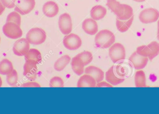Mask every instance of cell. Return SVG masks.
<instances>
[{
	"label": "cell",
	"mask_w": 159,
	"mask_h": 114,
	"mask_svg": "<svg viewBox=\"0 0 159 114\" xmlns=\"http://www.w3.org/2000/svg\"><path fill=\"white\" fill-rule=\"evenodd\" d=\"M107 6L120 20H128L134 15L133 9L131 7L120 3L117 0H107Z\"/></svg>",
	"instance_id": "obj_1"
},
{
	"label": "cell",
	"mask_w": 159,
	"mask_h": 114,
	"mask_svg": "<svg viewBox=\"0 0 159 114\" xmlns=\"http://www.w3.org/2000/svg\"><path fill=\"white\" fill-rule=\"evenodd\" d=\"M116 37L114 33L107 29L102 30L95 35L94 42L97 47L102 49L109 48L114 44Z\"/></svg>",
	"instance_id": "obj_2"
},
{
	"label": "cell",
	"mask_w": 159,
	"mask_h": 114,
	"mask_svg": "<svg viewBox=\"0 0 159 114\" xmlns=\"http://www.w3.org/2000/svg\"><path fill=\"white\" fill-rule=\"evenodd\" d=\"M136 52L140 55L148 57L152 61L159 54V43L157 42H152L148 45L139 46Z\"/></svg>",
	"instance_id": "obj_3"
},
{
	"label": "cell",
	"mask_w": 159,
	"mask_h": 114,
	"mask_svg": "<svg viewBox=\"0 0 159 114\" xmlns=\"http://www.w3.org/2000/svg\"><path fill=\"white\" fill-rule=\"evenodd\" d=\"M47 35L45 31L39 28L31 29L26 35V39L30 44L35 45H41L45 42Z\"/></svg>",
	"instance_id": "obj_4"
},
{
	"label": "cell",
	"mask_w": 159,
	"mask_h": 114,
	"mask_svg": "<svg viewBox=\"0 0 159 114\" xmlns=\"http://www.w3.org/2000/svg\"><path fill=\"white\" fill-rule=\"evenodd\" d=\"M2 31L5 35L10 39H19L23 34L20 26L14 22H7L3 27Z\"/></svg>",
	"instance_id": "obj_5"
},
{
	"label": "cell",
	"mask_w": 159,
	"mask_h": 114,
	"mask_svg": "<svg viewBox=\"0 0 159 114\" xmlns=\"http://www.w3.org/2000/svg\"><path fill=\"white\" fill-rule=\"evenodd\" d=\"M109 56L115 63L123 60L126 58L125 47L119 43L114 44L109 48Z\"/></svg>",
	"instance_id": "obj_6"
},
{
	"label": "cell",
	"mask_w": 159,
	"mask_h": 114,
	"mask_svg": "<svg viewBox=\"0 0 159 114\" xmlns=\"http://www.w3.org/2000/svg\"><path fill=\"white\" fill-rule=\"evenodd\" d=\"M159 18V12L154 8L144 9L140 13L139 20L143 24L156 22Z\"/></svg>",
	"instance_id": "obj_7"
},
{
	"label": "cell",
	"mask_w": 159,
	"mask_h": 114,
	"mask_svg": "<svg viewBox=\"0 0 159 114\" xmlns=\"http://www.w3.org/2000/svg\"><path fill=\"white\" fill-rule=\"evenodd\" d=\"M63 43L65 48L71 51H74L81 46L82 41L77 34L70 33L64 37Z\"/></svg>",
	"instance_id": "obj_8"
},
{
	"label": "cell",
	"mask_w": 159,
	"mask_h": 114,
	"mask_svg": "<svg viewBox=\"0 0 159 114\" xmlns=\"http://www.w3.org/2000/svg\"><path fill=\"white\" fill-rule=\"evenodd\" d=\"M35 6V0H18L16 4L15 11L24 15L30 13Z\"/></svg>",
	"instance_id": "obj_9"
},
{
	"label": "cell",
	"mask_w": 159,
	"mask_h": 114,
	"mask_svg": "<svg viewBox=\"0 0 159 114\" xmlns=\"http://www.w3.org/2000/svg\"><path fill=\"white\" fill-rule=\"evenodd\" d=\"M59 28L64 35H68L72 31V21L70 15L68 13L61 15L59 19Z\"/></svg>",
	"instance_id": "obj_10"
},
{
	"label": "cell",
	"mask_w": 159,
	"mask_h": 114,
	"mask_svg": "<svg viewBox=\"0 0 159 114\" xmlns=\"http://www.w3.org/2000/svg\"><path fill=\"white\" fill-rule=\"evenodd\" d=\"M106 80L112 86H116L124 82L125 78L120 75L116 66H111L105 74Z\"/></svg>",
	"instance_id": "obj_11"
},
{
	"label": "cell",
	"mask_w": 159,
	"mask_h": 114,
	"mask_svg": "<svg viewBox=\"0 0 159 114\" xmlns=\"http://www.w3.org/2000/svg\"><path fill=\"white\" fill-rule=\"evenodd\" d=\"M30 49V43L25 38H21L17 40L14 44L13 52L18 56H25Z\"/></svg>",
	"instance_id": "obj_12"
},
{
	"label": "cell",
	"mask_w": 159,
	"mask_h": 114,
	"mask_svg": "<svg viewBox=\"0 0 159 114\" xmlns=\"http://www.w3.org/2000/svg\"><path fill=\"white\" fill-rule=\"evenodd\" d=\"M129 60L135 70H140L146 67L148 63V58L140 55L135 52L129 57Z\"/></svg>",
	"instance_id": "obj_13"
},
{
	"label": "cell",
	"mask_w": 159,
	"mask_h": 114,
	"mask_svg": "<svg viewBox=\"0 0 159 114\" xmlns=\"http://www.w3.org/2000/svg\"><path fill=\"white\" fill-rule=\"evenodd\" d=\"M37 64L26 61L23 67V75L31 81H34L37 77Z\"/></svg>",
	"instance_id": "obj_14"
},
{
	"label": "cell",
	"mask_w": 159,
	"mask_h": 114,
	"mask_svg": "<svg viewBox=\"0 0 159 114\" xmlns=\"http://www.w3.org/2000/svg\"><path fill=\"white\" fill-rule=\"evenodd\" d=\"M59 8L57 3L53 1H48L43 6V12L48 17L56 16L59 13Z\"/></svg>",
	"instance_id": "obj_15"
},
{
	"label": "cell",
	"mask_w": 159,
	"mask_h": 114,
	"mask_svg": "<svg viewBox=\"0 0 159 114\" xmlns=\"http://www.w3.org/2000/svg\"><path fill=\"white\" fill-rule=\"evenodd\" d=\"M82 28L84 31L89 35H94L98 32V24L92 18L85 20L82 23Z\"/></svg>",
	"instance_id": "obj_16"
},
{
	"label": "cell",
	"mask_w": 159,
	"mask_h": 114,
	"mask_svg": "<svg viewBox=\"0 0 159 114\" xmlns=\"http://www.w3.org/2000/svg\"><path fill=\"white\" fill-rule=\"evenodd\" d=\"M85 74L90 75L93 77L97 83L101 82L103 80L104 73L102 70L96 66L91 65L88 66L84 71Z\"/></svg>",
	"instance_id": "obj_17"
},
{
	"label": "cell",
	"mask_w": 159,
	"mask_h": 114,
	"mask_svg": "<svg viewBox=\"0 0 159 114\" xmlns=\"http://www.w3.org/2000/svg\"><path fill=\"white\" fill-rule=\"evenodd\" d=\"M97 82L90 75L85 74L81 76L77 82V87H96Z\"/></svg>",
	"instance_id": "obj_18"
},
{
	"label": "cell",
	"mask_w": 159,
	"mask_h": 114,
	"mask_svg": "<svg viewBox=\"0 0 159 114\" xmlns=\"http://www.w3.org/2000/svg\"><path fill=\"white\" fill-rule=\"evenodd\" d=\"M106 8L102 5H96L92 8L90 16L92 19L95 20H99L103 18L107 14Z\"/></svg>",
	"instance_id": "obj_19"
},
{
	"label": "cell",
	"mask_w": 159,
	"mask_h": 114,
	"mask_svg": "<svg viewBox=\"0 0 159 114\" xmlns=\"http://www.w3.org/2000/svg\"><path fill=\"white\" fill-rule=\"evenodd\" d=\"M24 56L26 61L30 62L35 64H38L42 61L41 53L39 50L36 49H30L29 52Z\"/></svg>",
	"instance_id": "obj_20"
},
{
	"label": "cell",
	"mask_w": 159,
	"mask_h": 114,
	"mask_svg": "<svg viewBox=\"0 0 159 114\" xmlns=\"http://www.w3.org/2000/svg\"><path fill=\"white\" fill-rule=\"evenodd\" d=\"M73 71L76 75L78 76L81 75L84 72V65L83 62L81 59L75 56L72 59L71 62Z\"/></svg>",
	"instance_id": "obj_21"
},
{
	"label": "cell",
	"mask_w": 159,
	"mask_h": 114,
	"mask_svg": "<svg viewBox=\"0 0 159 114\" xmlns=\"http://www.w3.org/2000/svg\"><path fill=\"white\" fill-rule=\"evenodd\" d=\"M71 61V57L68 55L62 56L57 60L54 64V68L56 71L61 72L65 69Z\"/></svg>",
	"instance_id": "obj_22"
},
{
	"label": "cell",
	"mask_w": 159,
	"mask_h": 114,
	"mask_svg": "<svg viewBox=\"0 0 159 114\" xmlns=\"http://www.w3.org/2000/svg\"><path fill=\"white\" fill-rule=\"evenodd\" d=\"M134 20V15L128 20H121L116 19V25L117 28L121 33L126 32L130 28Z\"/></svg>",
	"instance_id": "obj_23"
},
{
	"label": "cell",
	"mask_w": 159,
	"mask_h": 114,
	"mask_svg": "<svg viewBox=\"0 0 159 114\" xmlns=\"http://www.w3.org/2000/svg\"><path fill=\"white\" fill-rule=\"evenodd\" d=\"M134 83L136 87H147L146 78L143 71L140 70L136 72L134 76Z\"/></svg>",
	"instance_id": "obj_24"
},
{
	"label": "cell",
	"mask_w": 159,
	"mask_h": 114,
	"mask_svg": "<svg viewBox=\"0 0 159 114\" xmlns=\"http://www.w3.org/2000/svg\"><path fill=\"white\" fill-rule=\"evenodd\" d=\"M13 70V64L9 60L5 59L0 62V74H1L7 75Z\"/></svg>",
	"instance_id": "obj_25"
},
{
	"label": "cell",
	"mask_w": 159,
	"mask_h": 114,
	"mask_svg": "<svg viewBox=\"0 0 159 114\" xmlns=\"http://www.w3.org/2000/svg\"><path fill=\"white\" fill-rule=\"evenodd\" d=\"M18 80V73L16 70L14 69L11 72L7 75V82L11 86H16Z\"/></svg>",
	"instance_id": "obj_26"
},
{
	"label": "cell",
	"mask_w": 159,
	"mask_h": 114,
	"mask_svg": "<svg viewBox=\"0 0 159 114\" xmlns=\"http://www.w3.org/2000/svg\"><path fill=\"white\" fill-rule=\"evenodd\" d=\"M76 56L79 57L80 59L82 60L84 64V66H86L90 63L93 59L92 54L89 51L81 52Z\"/></svg>",
	"instance_id": "obj_27"
},
{
	"label": "cell",
	"mask_w": 159,
	"mask_h": 114,
	"mask_svg": "<svg viewBox=\"0 0 159 114\" xmlns=\"http://www.w3.org/2000/svg\"><path fill=\"white\" fill-rule=\"evenodd\" d=\"M7 22H12L20 26L21 24V17L18 12L16 11L10 13L7 18Z\"/></svg>",
	"instance_id": "obj_28"
},
{
	"label": "cell",
	"mask_w": 159,
	"mask_h": 114,
	"mask_svg": "<svg viewBox=\"0 0 159 114\" xmlns=\"http://www.w3.org/2000/svg\"><path fill=\"white\" fill-rule=\"evenodd\" d=\"M64 82L63 79L58 76H55L50 79L49 82L50 87H63Z\"/></svg>",
	"instance_id": "obj_29"
},
{
	"label": "cell",
	"mask_w": 159,
	"mask_h": 114,
	"mask_svg": "<svg viewBox=\"0 0 159 114\" xmlns=\"http://www.w3.org/2000/svg\"><path fill=\"white\" fill-rule=\"evenodd\" d=\"M3 4L7 8H13L16 6V0H1Z\"/></svg>",
	"instance_id": "obj_30"
},
{
	"label": "cell",
	"mask_w": 159,
	"mask_h": 114,
	"mask_svg": "<svg viewBox=\"0 0 159 114\" xmlns=\"http://www.w3.org/2000/svg\"><path fill=\"white\" fill-rule=\"evenodd\" d=\"M21 86L22 87H41V86L39 83L33 81L24 83L21 85Z\"/></svg>",
	"instance_id": "obj_31"
},
{
	"label": "cell",
	"mask_w": 159,
	"mask_h": 114,
	"mask_svg": "<svg viewBox=\"0 0 159 114\" xmlns=\"http://www.w3.org/2000/svg\"><path fill=\"white\" fill-rule=\"evenodd\" d=\"M96 87H113V86L108 82L102 81L96 84Z\"/></svg>",
	"instance_id": "obj_32"
},
{
	"label": "cell",
	"mask_w": 159,
	"mask_h": 114,
	"mask_svg": "<svg viewBox=\"0 0 159 114\" xmlns=\"http://www.w3.org/2000/svg\"><path fill=\"white\" fill-rule=\"evenodd\" d=\"M5 7L4 6V5L2 3L1 0H0V15H2L3 12L4 11L5 9Z\"/></svg>",
	"instance_id": "obj_33"
},
{
	"label": "cell",
	"mask_w": 159,
	"mask_h": 114,
	"mask_svg": "<svg viewBox=\"0 0 159 114\" xmlns=\"http://www.w3.org/2000/svg\"><path fill=\"white\" fill-rule=\"evenodd\" d=\"M134 2H143L146 0H133Z\"/></svg>",
	"instance_id": "obj_34"
},
{
	"label": "cell",
	"mask_w": 159,
	"mask_h": 114,
	"mask_svg": "<svg viewBox=\"0 0 159 114\" xmlns=\"http://www.w3.org/2000/svg\"><path fill=\"white\" fill-rule=\"evenodd\" d=\"M2 78L0 77V87L2 86Z\"/></svg>",
	"instance_id": "obj_35"
},
{
	"label": "cell",
	"mask_w": 159,
	"mask_h": 114,
	"mask_svg": "<svg viewBox=\"0 0 159 114\" xmlns=\"http://www.w3.org/2000/svg\"><path fill=\"white\" fill-rule=\"evenodd\" d=\"M157 39L159 41V28H158V31H157Z\"/></svg>",
	"instance_id": "obj_36"
},
{
	"label": "cell",
	"mask_w": 159,
	"mask_h": 114,
	"mask_svg": "<svg viewBox=\"0 0 159 114\" xmlns=\"http://www.w3.org/2000/svg\"><path fill=\"white\" fill-rule=\"evenodd\" d=\"M157 25L158 28H159V19L158 20V21Z\"/></svg>",
	"instance_id": "obj_37"
},
{
	"label": "cell",
	"mask_w": 159,
	"mask_h": 114,
	"mask_svg": "<svg viewBox=\"0 0 159 114\" xmlns=\"http://www.w3.org/2000/svg\"><path fill=\"white\" fill-rule=\"evenodd\" d=\"M0 43H1V37H0Z\"/></svg>",
	"instance_id": "obj_38"
}]
</instances>
